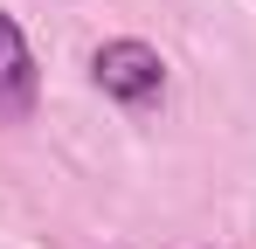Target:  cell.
<instances>
[{"mask_svg":"<svg viewBox=\"0 0 256 249\" xmlns=\"http://www.w3.org/2000/svg\"><path fill=\"white\" fill-rule=\"evenodd\" d=\"M90 76L104 97H118V104H152L160 90H166V62H160V48L138 35H118L104 42L97 56H90Z\"/></svg>","mask_w":256,"mask_h":249,"instance_id":"6da1fadb","label":"cell"},{"mask_svg":"<svg viewBox=\"0 0 256 249\" xmlns=\"http://www.w3.org/2000/svg\"><path fill=\"white\" fill-rule=\"evenodd\" d=\"M35 97H42V70H35V48L21 35V21L0 7V118L21 124L35 111Z\"/></svg>","mask_w":256,"mask_h":249,"instance_id":"7a4b0ae2","label":"cell"}]
</instances>
